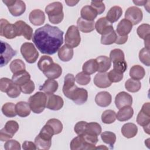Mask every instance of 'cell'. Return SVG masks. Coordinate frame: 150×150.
<instances>
[{
    "mask_svg": "<svg viewBox=\"0 0 150 150\" xmlns=\"http://www.w3.org/2000/svg\"><path fill=\"white\" fill-rule=\"evenodd\" d=\"M13 83L12 80L6 77H2L0 80V90L2 92L6 93L8 88Z\"/></svg>",
    "mask_w": 150,
    "mask_h": 150,
    "instance_id": "9f6ffc18",
    "label": "cell"
},
{
    "mask_svg": "<svg viewBox=\"0 0 150 150\" xmlns=\"http://www.w3.org/2000/svg\"><path fill=\"white\" fill-rule=\"evenodd\" d=\"M147 1H134L133 2L136 5L138 6H142L143 5H145Z\"/></svg>",
    "mask_w": 150,
    "mask_h": 150,
    "instance_id": "be15d7a7",
    "label": "cell"
},
{
    "mask_svg": "<svg viewBox=\"0 0 150 150\" xmlns=\"http://www.w3.org/2000/svg\"><path fill=\"white\" fill-rule=\"evenodd\" d=\"M19 129V124L16 121H8L5 127L0 131V140L6 141L12 138Z\"/></svg>",
    "mask_w": 150,
    "mask_h": 150,
    "instance_id": "52a82bcc",
    "label": "cell"
},
{
    "mask_svg": "<svg viewBox=\"0 0 150 150\" xmlns=\"http://www.w3.org/2000/svg\"><path fill=\"white\" fill-rule=\"evenodd\" d=\"M20 50L22 56L28 63H35L39 57V53L32 43L25 42L23 43Z\"/></svg>",
    "mask_w": 150,
    "mask_h": 150,
    "instance_id": "277c9868",
    "label": "cell"
},
{
    "mask_svg": "<svg viewBox=\"0 0 150 150\" xmlns=\"http://www.w3.org/2000/svg\"><path fill=\"white\" fill-rule=\"evenodd\" d=\"M29 19L33 25L40 26L45 22V15L43 11L40 9H34L29 13Z\"/></svg>",
    "mask_w": 150,
    "mask_h": 150,
    "instance_id": "ac0fdd59",
    "label": "cell"
},
{
    "mask_svg": "<svg viewBox=\"0 0 150 150\" xmlns=\"http://www.w3.org/2000/svg\"><path fill=\"white\" fill-rule=\"evenodd\" d=\"M112 100L111 95L107 91H101L95 97V102L100 107H106L108 106Z\"/></svg>",
    "mask_w": 150,
    "mask_h": 150,
    "instance_id": "44dd1931",
    "label": "cell"
},
{
    "mask_svg": "<svg viewBox=\"0 0 150 150\" xmlns=\"http://www.w3.org/2000/svg\"><path fill=\"white\" fill-rule=\"evenodd\" d=\"M63 33L58 27L46 24L35 30L32 41L42 53L53 54L63 43Z\"/></svg>",
    "mask_w": 150,
    "mask_h": 150,
    "instance_id": "6da1fadb",
    "label": "cell"
},
{
    "mask_svg": "<svg viewBox=\"0 0 150 150\" xmlns=\"http://www.w3.org/2000/svg\"><path fill=\"white\" fill-rule=\"evenodd\" d=\"M46 124L50 125L54 130V135L58 134L62 131L63 124L60 120L56 118H52L49 120Z\"/></svg>",
    "mask_w": 150,
    "mask_h": 150,
    "instance_id": "c3c4849f",
    "label": "cell"
},
{
    "mask_svg": "<svg viewBox=\"0 0 150 150\" xmlns=\"http://www.w3.org/2000/svg\"><path fill=\"white\" fill-rule=\"evenodd\" d=\"M21 91L26 94H31L35 90V86L33 81L31 80L20 86Z\"/></svg>",
    "mask_w": 150,
    "mask_h": 150,
    "instance_id": "f5cc1de1",
    "label": "cell"
},
{
    "mask_svg": "<svg viewBox=\"0 0 150 150\" xmlns=\"http://www.w3.org/2000/svg\"><path fill=\"white\" fill-rule=\"evenodd\" d=\"M83 71L90 75L98 70V64L96 59H90L83 65Z\"/></svg>",
    "mask_w": 150,
    "mask_h": 150,
    "instance_id": "8d00e7d4",
    "label": "cell"
},
{
    "mask_svg": "<svg viewBox=\"0 0 150 150\" xmlns=\"http://www.w3.org/2000/svg\"><path fill=\"white\" fill-rule=\"evenodd\" d=\"M128 36H121L117 35V39L115 41V43L118 45H122L124 44L128 40Z\"/></svg>",
    "mask_w": 150,
    "mask_h": 150,
    "instance_id": "94428289",
    "label": "cell"
},
{
    "mask_svg": "<svg viewBox=\"0 0 150 150\" xmlns=\"http://www.w3.org/2000/svg\"><path fill=\"white\" fill-rule=\"evenodd\" d=\"M16 112L17 115L21 117H26L30 113V107L28 103L25 101H19L16 103Z\"/></svg>",
    "mask_w": 150,
    "mask_h": 150,
    "instance_id": "1f68e13d",
    "label": "cell"
},
{
    "mask_svg": "<svg viewBox=\"0 0 150 150\" xmlns=\"http://www.w3.org/2000/svg\"><path fill=\"white\" fill-rule=\"evenodd\" d=\"M119 110L116 114V118L120 121H127L134 115V110L131 106H125Z\"/></svg>",
    "mask_w": 150,
    "mask_h": 150,
    "instance_id": "d4e9b609",
    "label": "cell"
},
{
    "mask_svg": "<svg viewBox=\"0 0 150 150\" xmlns=\"http://www.w3.org/2000/svg\"><path fill=\"white\" fill-rule=\"evenodd\" d=\"M101 127L98 123L94 122L87 123L85 133L98 136L101 134Z\"/></svg>",
    "mask_w": 150,
    "mask_h": 150,
    "instance_id": "ee69618b",
    "label": "cell"
},
{
    "mask_svg": "<svg viewBox=\"0 0 150 150\" xmlns=\"http://www.w3.org/2000/svg\"><path fill=\"white\" fill-rule=\"evenodd\" d=\"M65 45L74 48L77 47L81 42L80 35L77 26L71 25L69 27L65 35Z\"/></svg>",
    "mask_w": 150,
    "mask_h": 150,
    "instance_id": "5b68a950",
    "label": "cell"
},
{
    "mask_svg": "<svg viewBox=\"0 0 150 150\" xmlns=\"http://www.w3.org/2000/svg\"><path fill=\"white\" fill-rule=\"evenodd\" d=\"M108 77L111 83H117L123 79V73L112 69L108 73Z\"/></svg>",
    "mask_w": 150,
    "mask_h": 150,
    "instance_id": "816d5d0a",
    "label": "cell"
},
{
    "mask_svg": "<svg viewBox=\"0 0 150 150\" xmlns=\"http://www.w3.org/2000/svg\"><path fill=\"white\" fill-rule=\"evenodd\" d=\"M90 6L96 11L98 15H100L103 13L105 9V5L101 1H91Z\"/></svg>",
    "mask_w": 150,
    "mask_h": 150,
    "instance_id": "11a10c76",
    "label": "cell"
},
{
    "mask_svg": "<svg viewBox=\"0 0 150 150\" xmlns=\"http://www.w3.org/2000/svg\"><path fill=\"white\" fill-rule=\"evenodd\" d=\"M65 2L67 4V5L68 6H73L74 5H76L78 2L79 1H65Z\"/></svg>",
    "mask_w": 150,
    "mask_h": 150,
    "instance_id": "6125c7cd",
    "label": "cell"
},
{
    "mask_svg": "<svg viewBox=\"0 0 150 150\" xmlns=\"http://www.w3.org/2000/svg\"><path fill=\"white\" fill-rule=\"evenodd\" d=\"M59 84L57 81L53 79H48L42 86L39 87V90L44 91L47 95L53 94L58 89Z\"/></svg>",
    "mask_w": 150,
    "mask_h": 150,
    "instance_id": "7402d4cb",
    "label": "cell"
},
{
    "mask_svg": "<svg viewBox=\"0 0 150 150\" xmlns=\"http://www.w3.org/2000/svg\"><path fill=\"white\" fill-rule=\"evenodd\" d=\"M28 103L33 112L40 114L42 112L45 107H46L47 96L46 94L43 92H36L29 97Z\"/></svg>",
    "mask_w": 150,
    "mask_h": 150,
    "instance_id": "3957f363",
    "label": "cell"
},
{
    "mask_svg": "<svg viewBox=\"0 0 150 150\" xmlns=\"http://www.w3.org/2000/svg\"><path fill=\"white\" fill-rule=\"evenodd\" d=\"M137 132L138 128L134 123H126L124 124L121 128V133L123 136L127 138H131L134 137L137 135Z\"/></svg>",
    "mask_w": 150,
    "mask_h": 150,
    "instance_id": "484cf974",
    "label": "cell"
},
{
    "mask_svg": "<svg viewBox=\"0 0 150 150\" xmlns=\"http://www.w3.org/2000/svg\"><path fill=\"white\" fill-rule=\"evenodd\" d=\"M75 80L79 84L85 86L90 82L91 77L89 74L81 71L76 74Z\"/></svg>",
    "mask_w": 150,
    "mask_h": 150,
    "instance_id": "7dc6e473",
    "label": "cell"
},
{
    "mask_svg": "<svg viewBox=\"0 0 150 150\" xmlns=\"http://www.w3.org/2000/svg\"><path fill=\"white\" fill-rule=\"evenodd\" d=\"M53 61L52 57L49 56L44 55L42 56L38 63V67L39 69L43 73L45 72L52 64Z\"/></svg>",
    "mask_w": 150,
    "mask_h": 150,
    "instance_id": "74e56055",
    "label": "cell"
},
{
    "mask_svg": "<svg viewBox=\"0 0 150 150\" xmlns=\"http://www.w3.org/2000/svg\"><path fill=\"white\" fill-rule=\"evenodd\" d=\"M139 59L146 66H149V49H147L146 47L142 48L139 53Z\"/></svg>",
    "mask_w": 150,
    "mask_h": 150,
    "instance_id": "681fc988",
    "label": "cell"
},
{
    "mask_svg": "<svg viewBox=\"0 0 150 150\" xmlns=\"http://www.w3.org/2000/svg\"><path fill=\"white\" fill-rule=\"evenodd\" d=\"M81 18L88 21H94L97 16V12L91 6L86 5L82 8L80 12Z\"/></svg>",
    "mask_w": 150,
    "mask_h": 150,
    "instance_id": "f1b7e54d",
    "label": "cell"
},
{
    "mask_svg": "<svg viewBox=\"0 0 150 150\" xmlns=\"http://www.w3.org/2000/svg\"><path fill=\"white\" fill-rule=\"evenodd\" d=\"M132 103V96L125 91L120 92L115 98V104L117 108L120 109L125 106H131Z\"/></svg>",
    "mask_w": 150,
    "mask_h": 150,
    "instance_id": "5bb4252c",
    "label": "cell"
},
{
    "mask_svg": "<svg viewBox=\"0 0 150 150\" xmlns=\"http://www.w3.org/2000/svg\"><path fill=\"white\" fill-rule=\"evenodd\" d=\"M77 27L79 30L84 33H89L95 29V22L83 19L81 17L77 19Z\"/></svg>",
    "mask_w": 150,
    "mask_h": 150,
    "instance_id": "cb8c5ba5",
    "label": "cell"
},
{
    "mask_svg": "<svg viewBox=\"0 0 150 150\" xmlns=\"http://www.w3.org/2000/svg\"><path fill=\"white\" fill-rule=\"evenodd\" d=\"M95 29L97 32L103 35L114 30L111 23L106 19L105 17H102L98 19L95 23Z\"/></svg>",
    "mask_w": 150,
    "mask_h": 150,
    "instance_id": "9a60e30c",
    "label": "cell"
},
{
    "mask_svg": "<svg viewBox=\"0 0 150 150\" xmlns=\"http://www.w3.org/2000/svg\"><path fill=\"white\" fill-rule=\"evenodd\" d=\"M150 105L149 103H145L139 112L137 117V122L138 125L142 127L149 126L150 123Z\"/></svg>",
    "mask_w": 150,
    "mask_h": 150,
    "instance_id": "7c38bea8",
    "label": "cell"
},
{
    "mask_svg": "<svg viewBox=\"0 0 150 150\" xmlns=\"http://www.w3.org/2000/svg\"><path fill=\"white\" fill-rule=\"evenodd\" d=\"M73 49L71 47L64 45L58 50V57L63 62L70 61L73 56Z\"/></svg>",
    "mask_w": 150,
    "mask_h": 150,
    "instance_id": "83f0119b",
    "label": "cell"
},
{
    "mask_svg": "<svg viewBox=\"0 0 150 150\" xmlns=\"http://www.w3.org/2000/svg\"><path fill=\"white\" fill-rule=\"evenodd\" d=\"M94 84L99 88H107L110 87L112 83L108 77V73H98L94 77Z\"/></svg>",
    "mask_w": 150,
    "mask_h": 150,
    "instance_id": "d6986e66",
    "label": "cell"
},
{
    "mask_svg": "<svg viewBox=\"0 0 150 150\" xmlns=\"http://www.w3.org/2000/svg\"><path fill=\"white\" fill-rule=\"evenodd\" d=\"M2 112L7 117L12 118L15 117L17 114L16 112V105L12 103H6L2 107Z\"/></svg>",
    "mask_w": 150,
    "mask_h": 150,
    "instance_id": "ab89813d",
    "label": "cell"
},
{
    "mask_svg": "<svg viewBox=\"0 0 150 150\" xmlns=\"http://www.w3.org/2000/svg\"><path fill=\"white\" fill-rule=\"evenodd\" d=\"M4 148L6 150H20L21 145L19 142L14 139H9L4 144Z\"/></svg>",
    "mask_w": 150,
    "mask_h": 150,
    "instance_id": "db71d44e",
    "label": "cell"
},
{
    "mask_svg": "<svg viewBox=\"0 0 150 150\" xmlns=\"http://www.w3.org/2000/svg\"><path fill=\"white\" fill-rule=\"evenodd\" d=\"M110 59L112 63L124 60L125 56L123 51L120 49H114L110 52Z\"/></svg>",
    "mask_w": 150,
    "mask_h": 150,
    "instance_id": "bcb514c9",
    "label": "cell"
},
{
    "mask_svg": "<svg viewBox=\"0 0 150 150\" xmlns=\"http://www.w3.org/2000/svg\"><path fill=\"white\" fill-rule=\"evenodd\" d=\"M87 122L86 121H79L77 122L74 126V132L78 135H82L86 132V125Z\"/></svg>",
    "mask_w": 150,
    "mask_h": 150,
    "instance_id": "680465c9",
    "label": "cell"
},
{
    "mask_svg": "<svg viewBox=\"0 0 150 150\" xmlns=\"http://www.w3.org/2000/svg\"><path fill=\"white\" fill-rule=\"evenodd\" d=\"M45 12L48 15L49 21L53 24H59L63 19V5L60 2H53L45 8Z\"/></svg>",
    "mask_w": 150,
    "mask_h": 150,
    "instance_id": "7a4b0ae2",
    "label": "cell"
},
{
    "mask_svg": "<svg viewBox=\"0 0 150 150\" xmlns=\"http://www.w3.org/2000/svg\"><path fill=\"white\" fill-rule=\"evenodd\" d=\"M107 149L108 148L106 147V146H103V145H101L100 146L96 147V149Z\"/></svg>",
    "mask_w": 150,
    "mask_h": 150,
    "instance_id": "e7e4bbea",
    "label": "cell"
},
{
    "mask_svg": "<svg viewBox=\"0 0 150 150\" xmlns=\"http://www.w3.org/2000/svg\"><path fill=\"white\" fill-rule=\"evenodd\" d=\"M132 24L126 19H122L118 23L117 26L116 33L121 36H128L132 28Z\"/></svg>",
    "mask_w": 150,
    "mask_h": 150,
    "instance_id": "ffe728a7",
    "label": "cell"
},
{
    "mask_svg": "<svg viewBox=\"0 0 150 150\" xmlns=\"http://www.w3.org/2000/svg\"><path fill=\"white\" fill-rule=\"evenodd\" d=\"M71 100L75 104L81 105L85 103L88 98V92L83 88H79L75 86L66 96Z\"/></svg>",
    "mask_w": 150,
    "mask_h": 150,
    "instance_id": "8992f818",
    "label": "cell"
},
{
    "mask_svg": "<svg viewBox=\"0 0 150 150\" xmlns=\"http://www.w3.org/2000/svg\"><path fill=\"white\" fill-rule=\"evenodd\" d=\"M116 120V113L114 110H107L101 115V120L104 124L113 123Z\"/></svg>",
    "mask_w": 150,
    "mask_h": 150,
    "instance_id": "f6af8a7d",
    "label": "cell"
},
{
    "mask_svg": "<svg viewBox=\"0 0 150 150\" xmlns=\"http://www.w3.org/2000/svg\"><path fill=\"white\" fill-rule=\"evenodd\" d=\"M12 80L15 84L21 86L30 80V75L28 71L24 70L13 74Z\"/></svg>",
    "mask_w": 150,
    "mask_h": 150,
    "instance_id": "4dcf8cb0",
    "label": "cell"
},
{
    "mask_svg": "<svg viewBox=\"0 0 150 150\" xmlns=\"http://www.w3.org/2000/svg\"><path fill=\"white\" fill-rule=\"evenodd\" d=\"M138 36L144 39L145 42V46L147 49H149V38H150V26L147 23H143L139 25L137 30Z\"/></svg>",
    "mask_w": 150,
    "mask_h": 150,
    "instance_id": "e0dca14e",
    "label": "cell"
},
{
    "mask_svg": "<svg viewBox=\"0 0 150 150\" xmlns=\"http://www.w3.org/2000/svg\"><path fill=\"white\" fill-rule=\"evenodd\" d=\"M49 96L46 104V108L53 111L60 110L64 104L63 98L60 96L55 94H51Z\"/></svg>",
    "mask_w": 150,
    "mask_h": 150,
    "instance_id": "2e32d148",
    "label": "cell"
},
{
    "mask_svg": "<svg viewBox=\"0 0 150 150\" xmlns=\"http://www.w3.org/2000/svg\"><path fill=\"white\" fill-rule=\"evenodd\" d=\"M145 75V69L140 65H134L130 69L129 76L131 79L139 80L142 79L144 77Z\"/></svg>",
    "mask_w": 150,
    "mask_h": 150,
    "instance_id": "d590c367",
    "label": "cell"
},
{
    "mask_svg": "<svg viewBox=\"0 0 150 150\" xmlns=\"http://www.w3.org/2000/svg\"><path fill=\"white\" fill-rule=\"evenodd\" d=\"M125 19L131 22L132 25H137L142 19V11L139 8L134 6L129 7L125 11Z\"/></svg>",
    "mask_w": 150,
    "mask_h": 150,
    "instance_id": "8fae6325",
    "label": "cell"
},
{
    "mask_svg": "<svg viewBox=\"0 0 150 150\" xmlns=\"http://www.w3.org/2000/svg\"><path fill=\"white\" fill-rule=\"evenodd\" d=\"M22 148L25 150H29V149L35 150L37 149L35 142L28 141H25L23 142L22 144Z\"/></svg>",
    "mask_w": 150,
    "mask_h": 150,
    "instance_id": "91938a15",
    "label": "cell"
},
{
    "mask_svg": "<svg viewBox=\"0 0 150 150\" xmlns=\"http://www.w3.org/2000/svg\"><path fill=\"white\" fill-rule=\"evenodd\" d=\"M11 14L14 16L22 15L26 10L25 3L21 0H3Z\"/></svg>",
    "mask_w": 150,
    "mask_h": 150,
    "instance_id": "ba28073f",
    "label": "cell"
},
{
    "mask_svg": "<svg viewBox=\"0 0 150 150\" xmlns=\"http://www.w3.org/2000/svg\"><path fill=\"white\" fill-rule=\"evenodd\" d=\"M0 35L8 39H12L18 36L17 30L14 24L10 23L5 19H1Z\"/></svg>",
    "mask_w": 150,
    "mask_h": 150,
    "instance_id": "30bf717a",
    "label": "cell"
},
{
    "mask_svg": "<svg viewBox=\"0 0 150 150\" xmlns=\"http://www.w3.org/2000/svg\"><path fill=\"white\" fill-rule=\"evenodd\" d=\"M117 37V35L115 31H114V30H112L107 33L101 35V43L105 45H111L115 42Z\"/></svg>",
    "mask_w": 150,
    "mask_h": 150,
    "instance_id": "b9f144b4",
    "label": "cell"
},
{
    "mask_svg": "<svg viewBox=\"0 0 150 150\" xmlns=\"http://www.w3.org/2000/svg\"><path fill=\"white\" fill-rule=\"evenodd\" d=\"M141 87V83L139 80H134L133 79H128L125 83V87L126 90L131 93H136L138 91Z\"/></svg>",
    "mask_w": 150,
    "mask_h": 150,
    "instance_id": "f35d334b",
    "label": "cell"
},
{
    "mask_svg": "<svg viewBox=\"0 0 150 150\" xmlns=\"http://www.w3.org/2000/svg\"><path fill=\"white\" fill-rule=\"evenodd\" d=\"M96 60L98 64V71L100 73L106 72L110 69L111 66V62L109 57L105 56H100L97 57Z\"/></svg>",
    "mask_w": 150,
    "mask_h": 150,
    "instance_id": "f546056e",
    "label": "cell"
},
{
    "mask_svg": "<svg viewBox=\"0 0 150 150\" xmlns=\"http://www.w3.org/2000/svg\"><path fill=\"white\" fill-rule=\"evenodd\" d=\"M122 14V8L119 6H114L108 11L105 18L111 23H112L117 21L121 16Z\"/></svg>",
    "mask_w": 150,
    "mask_h": 150,
    "instance_id": "4316f807",
    "label": "cell"
},
{
    "mask_svg": "<svg viewBox=\"0 0 150 150\" xmlns=\"http://www.w3.org/2000/svg\"><path fill=\"white\" fill-rule=\"evenodd\" d=\"M75 77L73 74L68 73L66 75L64 79V84L63 86V93L66 96L67 93L75 86Z\"/></svg>",
    "mask_w": 150,
    "mask_h": 150,
    "instance_id": "e575fe53",
    "label": "cell"
},
{
    "mask_svg": "<svg viewBox=\"0 0 150 150\" xmlns=\"http://www.w3.org/2000/svg\"><path fill=\"white\" fill-rule=\"evenodd\" d=\"M14 25L17 30L18 36H23L27 40H31L33 38V29L23 21H18Z\"/></svg>",
    "mask_w": 150,
    "mask_h": 150,
    "instance_id": "4fadbf2b",
    "label": "cell"
},
{
    "mask_svg": "<svg viewBox=\"0 0 150 150\" xmlns=\"http://www.w3.org/2000/svg\"><path fill=\"white\" fill-rule=\"evenodd\" d=\"M101 138L104 142L109 145L111 149L113 148V145L116 141V135L114 132L104 131L101 134Z\"/></svg>",
    "mask_w": 150,
    "mask_h": 150,
    "instance_id": "60d3db41",
    "label": "cell"
},
{
    "mask_svg": "<svg viewBox=\"0 0 150 150\" xmlns=\"http://www.w3.org/2000/svg\"><path fill=\"white\" fill-rule=\"evenodd\" d=\"M17 52L6 42L1 41V67L6 65Z\"/></svg>",
    "mask_w": 150,
    "mask_h": 150,
    "instance_id": "9c48e42d",
    "label": "cell"
},
{
    "mask_svg": "<svg viewBox=\"0 0 150 150\" xmlns=\"http://www.w3.org/2000/svg\"><path fill=\"white\" fill-rule=\"evenodd\" d=\"M35 144L38 149H49L52 145V139H49L38 134L35 138Z\"/></svg>",
    "mask_w": 150,
    "mask_h": 150,
    "instance_id": "836d02e7",
    "label": "cell"
},
{
    "mask_svg": "<svg viewBox=\"0 0 150 150\" xmlns=\"http://www.w3.org/2000/svg\"><path fill=\"white\" fill-rule=\"evenodd\" d=\"M113 67L115 70L123 73L127 69V63L125 60H121L113 63Z\"/></svg>",
    "mask_w": 150,
    "mask_h": 150,
    "instance_id": "6f0895ef",
    "label": "cell"
},
{
    "mask_svg": "<svg viewBox=\"0 0 150 150\" xmlns=\"http://www.w3.org/2000/svg\"><path fill=\"white\" fill-rule=\"evenodd\" d=\"M9 67L13 74L24 71L26 69L25 63L21 59H15L12 61L10 63Z\"/></svg>",
    "mask_w": 150,
    "mask_h": 150,
    "instance_id": "7bdbcfd3",
    "label": "cell"
},
{
    "mask_svg": "<svg viewBox=\"0 0 150 150\" xmlns=\"http://www.w3.org/2000/svg\"><path fill=\"white\" fill-rule=\"evenodd\" d=\"M62 73V69L61 66L57 64L53 63L43 74L46 77L50 79H55L59 78Z\"/></svg>",
    "mask_w": 150,
    "mask_h": 150,
    "instance_id": "603a6c76",
    "label": "cell"
},
{
    "mask_svg": "<svg viewBox=\"0 0 150 150\" xmlns=\"http://www.w3.org/2000/svg\"><path fill=\"white\" fill-rule=\"evenodd\" d=\"M70 147L71 150L89 149L88 146L84 142L81 135H78L74 138L70 142Z\"/></svg>",
    "mask_w": 150,
    "mask_h": 150,
    "instance_id": "d6a6232c",
    "label": "cell"
},
{
    "mask_svg": "<svg viewBox=\"0 0 150 150\" xmlns=\"http://www.w3.org/2000/svg\"><path fill=\"white\" fill-rule=\"evenodd\" d=\"M21 92V90L20 86L13 82L8 88L6 91V94L8 96L11 98H16L20 95Z\"/></svg>",
    "mask_w": 150,
    "mask_h": 150,
    "instance_id": "f907efd6",
    "label": "cell"
}]
</instances>
